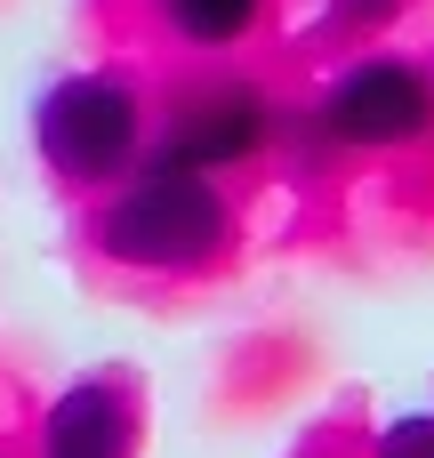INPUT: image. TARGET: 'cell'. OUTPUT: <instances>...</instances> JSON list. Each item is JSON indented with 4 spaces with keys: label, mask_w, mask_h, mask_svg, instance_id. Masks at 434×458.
I'll return each mask as SVG.
<instances>
[{
    "label": "cell",
    "mask_w": 434,
    "mask_h": 458,
    "mask_svg": "<svg viewBox=\"0 0 434 458\" xmlns=\"http://www.w3.org/2000/svg\"><path fill=\"white\" fill-rule=\"evenodd\" d=\"M346 24H379V16H395V0H330Z\"/></svg>",
    "instance_id": "8"
},
{
    "label": "cell",
    "mask_w": 434,
    "mask_h": 458,
    "mask_svg": "<svg viewBox=\"0 0 434 458\" xmlns=\"http://www.w3.org/2000/svg\"><path fill=\"white\" fill-rule=\"evenodd\" d=\"M322 129L338 145H411L434 129V81L419 64H395V56H370L354 64L330 97H322Z\"/></svg>",
    "instance_id": "3"
},
{
    "label": "cell",
    "mask_w": 434,
    "mask_h": 458,
    "mask_svg": "<svg viewBox=\"0 0 434 458\" xmlns=\"http://www.w3.org/2000/svg\"><path fill=\"white\" fill-rule=\"evenodd\" d=\"M32 137H40V161L72 185H97V177H121L145 145V105L129 81L113 72H72L40 97L32 113Z\"/></svg>",
    "instance_id": "2"
},
{
    "label": "cell",
    "mask_w": 434,
    "mask_h": 458,
    "mask_svg": "<svg viewBox=\"0 0 434 458\" xmlns=\"http://www.w3.org/2000/svg\"><path fill=\"white\" fill-rule=\"evenodd\" d=\"M266 129H274V113H266V97H258V89H209V97H193V105L169 121L161 161H169V169L209 177V169L250 161V153L266 145Z\"/></svg>",
    "instance_id": "4"
},
{
    "label": "cell",
    "mask_w": 434,
    "mask_h": 458,
    "mask_svg": "<svg viewBox=\"0 0 434 458\" xmlns=\"http://www.w3.org/2000/svg\"><path fill=\"white\" fill-rule=\"evenodd\" d=\"M161 16L193 48H226V40H242L258 24V0H161Z\"/></svg>",
    "instance_id": "6"
},
{
    "label": "cell",
    "mask_w": 434,
    "mask_h": 458,
    "mask_svg": "<svg viewBox=\"0 0 434 458\" xmlns=\"http://www.w3.org/2000/svg\"><path fill=\"white\" fill-rule=\"evenodd\" d=\"M40 458H137V394L121 378H81L48 403Z\"/></svg>",
    "instance_id": "5"
},
{
    "label": "cell",
    "mask_w": 434,
    "mask_h": 458,
    "mask_svg": "<svg viewBox=\"0 0 434 458\" xmlns=\"http://www.w3.org/2000/svg\"><path fill=\"white\" fill-rule=\"evenodd\" d=\"M97 242H105V258H121V266L185 274V266L217 258V242H226V201H217L209 177L153 161L145 177H129V185L105 201Z\"/></svg>",
    "instance_id": "1"
},
{
    "label": "cell",
    "mask_w": 434,
    "mask_h": 458,
    "mask_svg": "<svg viewBox=\"0 0 434 458\" xmlns=\"http://www.w3.org/2000/svg\"><path fill=\"white\" fill-rule=\"evenodd\" d=\"M370 458H434V411H411V419H387Z\"/></svg>",
    "instance_id": "7"
}]
</instances>
